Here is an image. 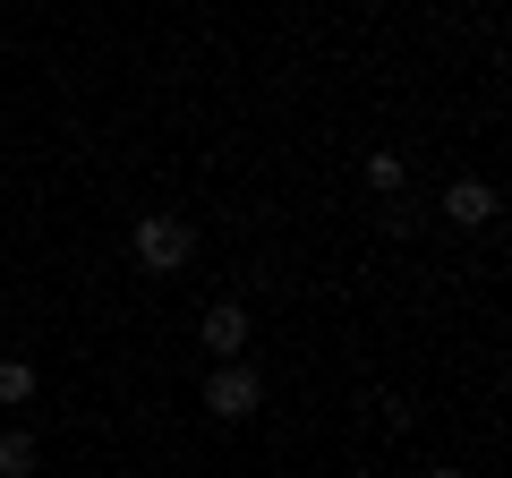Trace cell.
<instances>
[{
  "label": "cell",
  "instance_id": "6da1fadb",
  "mask_svg": "<svg viewBox=\"0 0 512 478\" xmlns=\"http://www.w3.org/2000/svg\"><path fill=\"white\" fill-rule=\"evenodd\" d=\"M128 248H137L146 274H188V257H197V222H188V214H146Z\"/></svg>",
  "mask_w": 512,
  "mask_h": 478
},
{
  "label": "cell",
  "instance_id": "7a4b0ae2",
  "mask_svg": "<svg viewBox=\"0 0 512 478\" xmlns=\"http://www.w3.org/2000/svg\"><path fill=\"white\" fill-rule=\"evenodd\" d=\"M256 410H265V368H256V359H231V368L205 376V419L239 427V419H256Z\"/></svg>",
  "mask_w": 512,
  "mask_h": 478
},
{
  "label": "cell",
  "instance_id": "3957f363",
  "mask_svg": "<svg viewBox=\"0 0 512 478\" xmlns=\"http://www.w3.org/2000/svg\"><path fill=\"white\" fill-rule=\"evenodd\" d=\"M197 342L214 350V368H231V359H248L256 325H248V308H239V299H214V308H205V325H197Z\"/></svg>",
  "mask_w": 512,
  "mask_h": 478
},
{
  "label": "cell",
  "instance_id": "277c9868",
  "mask_svg": "<svg viewBox=\"0 0 512 478\" xmlns=\"http://www.w3.org/2000/svg\"><path fill=\"white\" fill-rule=\"evenodd\" d=\"M495 214H504V188L495 180H453L444 188V222H461V231H487Z\"/></svg>",
  "mask_w": 512,
  "mask_h": 478
},
{
  "label": "cell",
  "instance_id": "5b68a950",
  "mask_svg": "<svg viewBox=\"0 0 512 478\" xmlns=\"http://www.w3.org/2000/svg\"><path fill=\"white\" fill-rule=\"evenodd\" d=\"M43 470V436L35 427H0V478H35Z\"/></svg>",
  "mask_w": 512,
  "mask_h": 478
},
{
  "label": "cell",
  "instance_id": "8992f818",
  "mask_svg": "<svg viewBox=\"0 0 512 478\" xmlns=\"http://www.w3.org/2000/svg\"><path fill=\"white\" fill-rule=\"evenodd\" d=\"M367 188H376V197H402V188H410V163H402L393 146H376V154H367Z\"/></svg>",
  "mask_w": 512,
  "mask_h": 478
},
{
  "label": "cell",
  "instance_id": "52a82bcc",
  "mask_svg": "<svg viewBox=\"0 0 512 478\" xmlns=\"http://www.w3.org/2000/svg\"><path fill=\"white\" fill-rule=\"evenodd\" d=\"M35 402V359H0V410Z\"/></svg>",
  "mask_w": 512,
  "mask_h": 478
},
{
  "label": "cell",
  "instance_id": "ba28073f",
  "mask_svg": "<svg viewBox=\"0 0 512 478\" xmlns=\"http://www.w3.org/2000/svg\"><path fill=\"white\" fill-rule=\"evenodd\" d=\"M376 222H384V239H419V222H427V214H419L410 197H393V205H384Z\"/></svg>",
  "mask_w": 512,
  "mask_h": 478
},
{
  "label": "cell",
  "instance_id": "9c48e42d",
  "mask_svg": "<svg viewBox=\"0 0 512 478\" xmlns=\"http://www.w3.org/2000/svg\"><path fill=\"white\" fill-rule=\"evenodd\" d=\"M384 427H393V436H410V427H419V410H410L402 393H384Z\"/></svg>",
  "mask_w": 512,
  "mask_h": 478
},
{
  "label": "cell",
  "instance_id": "30bf717a",
  "mask_svg": "<svg viewBox=\"0 0 512 478\" xmlns=\"http://www.w3.org/2000/svg\"><path fill=\"white\" fill-rule=\"evenodd\" d=\"M419 478H461V470H419Z\"/></svg>",
  "mask_w": 512,
  "mask_h": 478
}]
</instances>
